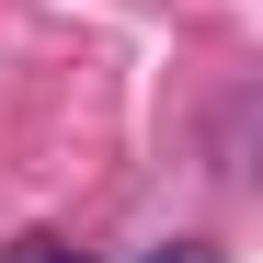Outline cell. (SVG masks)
<instances>
[{
	"instance_id": "cell-2",
	"label": "cell",
	"mask_w": 263,
	"mask_h": 263,
	"mask_svg": "<svg viewBox=\"0 0 263 263\" xmlns=\"http://www.w3.org/2000/svg\"><path fill=\"white\" fill-rule=\"evenodd\" d=\"M149 263H217V252H206V240H172V252H149Z\"/></svg>"
},
{
	"instance_id": "cell-1",
	"label": "cell",
	"mask_w": 263,
	"mask_h": 263,
	"mask_svg": "<svg viewBox=\"0 0 263 263\" xmlns=\"http://www.w3.org/2000/svg\"><path fill=\"white\" fill-rule=\"evenodd\" d=\"M0 263H80V252H69L58 229H23V240H12V252H0Z\"/></svg>"
}]
</instances>
